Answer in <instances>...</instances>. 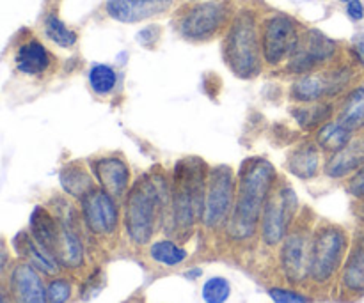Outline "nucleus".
Instances as JSON below:
<instances>
[{"label":"nucleus","mask_w":364,"mask_h":303,"mask_svg":"<svg viewBox=\"0 0 364 303\" xmlns=\"http://www.w3.org/2000/svg\"><path fill=\"white\" fill-rule=\"evenodd\" d=\"M354 52H355V57H358V59H359V62H361L363 66H364V38L358 39V41H355Z\"/></svg>","instance_id":"36"},{"label":"nucleus","mask_w":364,"mask_h":303,"mask_svg":"<svg viewBox=\"0 0 364 303\" xmlns=\"http://www.w3.org/2000/svg\"><path fill=\"white\" fill-rule=\"evenodd\" d=\"M352 138H354V131L345 128L338 121H327L316 131L315 142L322 151H327L333 155V153H338L340 149H343Z\"/></svg>","instance_id":"25"},{"label":"nucleus","mask_w":364,"mask_h":303,"mask_svg":"<svg viewBox=\"0 0 364 303\" xmlns=\"http://www.w3.org/2000/svg\"><path fill=\"white\" fill-rule=\"evenodd\" d=\"M7 250H6V247H4L2 243H0V272H2L4 270V266L7 265Z\"/></svg>","instance_id":"37"},{"label":"nucleus","mask_w":364,"mask_h":303,"mask_svg":"<svg viewBox=\"0 0 364 303\" xmlns=\"http://www.w3.org/2000/svg\"><path fill=\"white\" fill-rule=\"evenodd\" d=\"M338 45L320 31L302 32V38L295 52L288 59V71L295 75H306L315 71L322 64L329 62L336 55Z\"/></svg>","instance_id":"12"},{"label":"nucleus","mask_w":364,"mask_h":303,"mask_svg":"<svg viewBox=\"0 0 364 303\" xmlns=\"http://www.w3.org/2000/svg\"><path fill=\"white\" fill-rule=\"evenodd\" d=\"M92 176L100 188L112 195L114 199H121L130 190V167L127 160L119 155L98 156L91 162Z\"/></svg>","instance_id":"14"},{"label":"nucleus","mask_w":364,"mask_h":303,"mask_svg":"<svg viewBox=\"0 0 364 303\" xmlns=\"http://www.w3.org/2000/svg\"><path fill=\"white\" fill-rule=\"evenodd\" d=\"M299 199L290 184H276L263 208L259 231L263 243L277 247L291 231L295 215H297Z\"/></svg>","instance_id":"7"},{"label":"nucleus","mask_w":364,"mask_h":303,"mask_svg":"<svg viewBox=\"0 0 364 303\" xmlns=\"http://www.w3.org/2000/svg\"><path fill=\"white\" fill-rule=\"evenodd\" d=\"M340 2H347L348 4V2H352V0H340Z\"/></svg>","instance_id":"41"},{"label":"nucleus","mask_w":364,"mask_h":303,"mask_svg":"<svg viewBox=\"0 0 364 303\" xmlns=\"http://www.w3.org/2000/svg\"><path fill=\"white\" fill-rule=\"evenodd\" d=\"M80 211L85 227L96 236H110L119 224V209L116 199L103 188L95 187L80 199Z\"/></svg>","instance_id":"11"},{"label":"nucleus","mask_w":364,"mask_h":303,"mask_svg":"<svg viewBox=\"0 0 364 303\" xmlns=\"http://www.w3.org/2000/svg\"><path fill=\"white\" fill-rule=\"evenodd\" d=\"M173 7V0H107L105 13L119 23H139L162 16Z\"/></svg>","instance_id":"15"},{"label":"nucleus","mask_w":364,"mask_h":303,"mask_svg":"<svg viewBox=\"0 0 364 303\" xmlns=\"http://www.w3.org/2000/svg\"><path fill=\"white\" fill-rule=\"evenodd\" d=\"M13 247L16 250V254L21 259H25L28 265L34 266L39 273H45V275L50 277L59 273L60 265L57 263V259L46 248H43L27 231H21V233H18L14 236Z\"/></svg>","instance_id":"17"},{"label":"nucleus","mask_w":364,"mask_h":303,"mask_svg":"<svg viewBox=\"0 0 364 303\" xmlns=\"http://www.w3.org/2000/svg\"><path fill=\"white\" fill-rule=\"evenodd\" d=\"M59 181L63 190L66 192L70 197L78 199V201L96 187V180L95 176H92L91 167L85 165L84 162H78V160L68 162L66 165L60 169Z\"/></svg>","instance_id":"20"},{"label":"nucleus","mask_w":364,"mask_h":303,"mask_svg":"<svg viewBox=\"0 0 364 303\" xmlns=\"http://www.w3.org/2000/svg\"><path fill=\"white\" fill-rule=\"evenodd\" d=\"M269 297L274 303H309V298L294 290L284 287H270Z\"/></svg>","instance_id":"33"},{"label":"nucleus","mask_w":364,"mask_h":303,"mask_svg":"<svg viewBox=\"0 0 364 303\" xmlns=\"http://www.w3.org/2000/svg\"><path fill=\"white\" fill-rule=\"evenodd\" d=\"M295 121L299 126L304 130H315L326 124L333 116V105L327 101H315V103H301L297 109H294Z\"/></svg>","instance_id":"26"},{"label":"nucleus","mask_w":364,"mask_h":303,"mask_svg":"<svg viewBox=\"0 0 364 303\" xmlns=\"http://www.w3.org/2000/svg\"><path fill=\"white\" fill-rule=\"evenodd\" d=\"M171 206V184L160 174H146L124 195V229L135 245H148Z\"/></svg>","instance_id":"2"},{"label":"nucleus","mask_w":364,"mask_h":303,"mask_svg":"<svg viewBox=\"0 0 364 303\" xmlns=\"http://www.w3.org/2000/svg\"><path fill=\"white\" fill-rule=\"evenodd\" d=\"M277 172L265 158H247L238 170L237 195L226 227L233 240L244 241L255 236L262 222L263 208L276 188Z\"/></svg>","instance_id":"1"},{"label":"nucleus","mask_w":364,"mask_h":303,"mask_svg":"<svg viewBox=\"0 0 364 303\" xmlns=\"http://www.w3.org/2000/svg\"><path fill=\"white\" fill-rule=\"evenodd\" d=\"M224 62L235 77L255 78L262 71V35H259L256 14L251 9H242L228 25L223 43Z\"/></svg>","instance_id":"4"},{"label":"nucleus","mask_w":364,"mask_h":303,"mask_svg":"<svg viewBox=\"0 0 364 303\" xmlns=\"http://www.w3.org/2000/svg\"><path fill=\"white\" fill-rule=\"evenodd\" d=\"M53 258L64 268L77 270L84 265V245L66 220L60 222L59 238H57L55 248H53Z\"/></svg>","instance_id":"21"},{"label":"nucleus","mask_w":364,"mask_h":303,"mask_svg":"<svg viewBox=\"0 0 364 303\" xmlns=\"http://www.w3.org/2000/svg\"><path fill=\"white\" fill-rule=\"evenodd\" d=\"M309 245L311 233L304 229H294L281 245V268L291 284H299L309 277Z\"/></svg>","instance_id":"13"},{"label":"nucleus","mask_w":364,"mask_h":303,"mask_svg":"<svg viewBox=\"0 0 364 303\" xmlns=\"http://www.w3.org/2000/svg\"><path fill=\"white\" fill-rule=\"evenodd\" d=\"M0 303H9V300L6 298V293H4L2 286H0Z\"/></svg>","instance_id":"38"},{"label":"nucleus","mask_w":364,"mask_h":303,"mask_svg":"<svg viewBox=\"0 0 364 303\" xmlns=\"http://www.w3.org/2000/svg\"><path fill=\"white\" fill-rule=\"evenodd\" d=\"M320 169V148L316 142L297 145L288 156V170L299 180H311Z\"/></svg>","instance_id":"23"},{"label":"nucleus","mask_w":364,"mask_h":303,"mask_svg":"<svg viewBox=\"0 0 364 303\" xmlns=\"http://www.w3.org/2000/svg\"><path fill=\"white\" fill-rule=\"evenodd\" d=\"M348 192H350L354 197L364 201V165L358 170V172H354V176L348 181Z\"/></svg>","instance_id":"34"},{"label":"nucleus","mask_w":364,"mask_h":303,"mask_svg":"<svg viewBox=\"0 0 364 303\" xmlns=\"http://www.w3.org/2000/svg\"><path fill=\"white\" fill-rule=\"evenodd\" d=\"M350 82V71L345 67L327 71H311L301 75L291 85V98L297 103H315L336 96Z\"/></svg>","instance_id":"10"},{"label":"nucleus","mask_w":364,"mask_h":303,"mask_svg":"<svg viewBox=\"0 0 364 303\" xmlns=\"http://www.w3.org/2000/svg\"><path fill=\"white\" fill-rule=\"evenodd\" d=\"M28 229H31V236L53 255L60 231V222L53 216V213H50L43 206H36L28 220Z\"/></svg>","instance_id":"22"},{"label":"nucleus","mask_w":364,"mask_h":303,"mask_svg":"<svg viewBox=\"0 0 364 303\" xmlns=\"http://www.w3.org/2000/svg\"><path fill=\"white\" fill-rule=\"evenodd\" d=\"M263 60L269 66H279L291 57L302 38L301 25L287 14H272L259 27Z\"/></svg>","instance_id":"9"},{"label":"nucleus","mask_w":364,"mask_h":303,"mask_svg":"<svg viewBox=\"0 0 364 303\" xmlns=\"http://www.w3.org/2000/svg\"><path fill=\"white\" fill-rule=\"evenodd\" d=\"M185 2H203V0H185Z\"/></svg>","instance_id":"40"},{"label":"nucleus","mask_w":364,"mask_h":303,"mask_svg":"<svg viewBox=\"0 0 364 303\" xmlns=\"http://www.w3.org/2000/svg\"><path fill=\"white\" fill-rule=\"evenodd\" d=\"M9 291L14 303H48L41 275L27 261L18 263L11 272Z\"/></svg>","instance_id":"16"},{"label":"nucleus","mask_w":364,"mask_h":303,"mask_svg":"<svg viewBox=\"0 0 364 303\" xmlns=\"http://www.w3.org/2000/svg\"><path fill=\"white\" fill-rule=\"evenodd\" d=\"M45 34L52 43L60 48H71L77 43V32L71 31L57 14H48L45 18Z\"/></svg>","instance_id":"30"},{"label":"nucleus","mask_w":364,"mask_h":303,"mask_svg":"<svg viewBox=\"0 0 364 303\" xmlns=\"http://www.w3.org/2000/svg\"><path fill=\"white\" fill-rule=\"evenodd\" d=\"M71 293H73L71 282L68 279H63V277H55L46 286L48 303H68L71 298Z\"/></svg>","instance_id":"32"},{"label":"nucleus","mask_w":364,"mask_h":303,"mask_svg":"<svg viewBox=\"0 0 364 303\" xmlns=\"http://www.w3.org/2000/svg\"><path fill=\"white\" fill-rule=\"evenodd\" d=\"M348 238L338 226H320L311 234L309 245V279L316 284L329 282L340 270Z\"/></svg>","instance_id":"6"},{"label":"nucleus","mask_w":364,"mask_h":303,"mask_svg":"<svg viewBox=\"0 0 364 303\" xmlns=\"http://www.w3.org/2000/svg\"><path fill=\"white\" fill-rule=\"evenodd\" d=\"M338 123L343 124L350 131H358L364 128V85L352 89L345 96L343 103L338 110Z\"/></svg>","instance_id":"24"},{"label":"nucleus","mask_w":364,"mask_h":303,"mask_svg":"<svg viewBox=\"0 0 364 303\" xmlns=\"http://www.w3.org/2000/svg\"><path fill=\"white\" fill-rule=\"evenodd\" d=\"M206 165L199 158L180 160L171 183V219L178 233H188L203 216L206 194Z\"/></svg>","instance_id":"3"},{"label":"nucleus","mask_w":364,"mask_h":303,"mask_svg":"<svg viewBox=\"0 0 364 303\" xmlns=\"http://www.w3.org/2000/svg\"><path fill=\"white\" fill-rule=\"evenodd\" d=\"M201 297L205 303H226L231 297V284L224 277H212L203 284Z\"/></svg>","instance_id":"31"},{"label":"nucleus","mask_w":364,"mask_h":303,"mask_svg":"<svg viewBox=\"0 0 364 303\" xmlns=\"http://www.w3.org/2000/svg\"><path fill=\"white\" fill-rule=\"evenodd\" d=\"M364 165V138H352L343 149L333 153L326 163V174L334 180L358 172Z\"/></svg>","instance_id":"18"},{"label":"nucleus","mask_w":364,"mask_h":303,"mask_svg":"<svg viewBox=\"0 0 364 303\" xmlns=\"http://www.w3.org/2000/svg\"><path fill=\"white\" fill-rule=\"evenodd\" d=\"M359 215H361V219L364 220V201H363V204H361V208H359Z\"/></svg>","instance_id":"39"},{"label":"nucleus","mask_w":364,"mask_h":303,"mask_svg":"<svg viewBox=\"0 0 364 303\" xmlns=\"http://www.w3.org/2000/svg\"><path fill=\"white\" fill-rule=\"evenodd\" d=\"M343 286L352 293H364V240L348 255L343 270Z\"/></svg>","instance_id":"27"},{"label":"nucleus","mask_w":364,"mask_h":303,"mask_svg":"<svg viewBox=\"0 0 364 303\" xmlns=\"http://www.w3.org/2000/svg\"><path fill=\"white\" fill-rule=\"evenodd\" d=\"M347 14L350 20L359 21L364 18V6L361 0H352V2L347 4Z\"/></svg>","instance_id":"35"},{"label":"nucleus","mask_w":364,"mask_h":303,"mask_svg":"<svg viewBox=\"0 0 364 303\" xmlns=\"http://www.w3.org/2000/svg\"><path fill=\"white\" fill-rule=\"evenodd\" d=\"M14 64L16 70L27 77H41L52 66V55L41 41L31 39L16 50Z\"/></svg>","instance_id":"19"},{"label":"nucleus","mask_w":364,"mask_h":303,"mask_svg":"<svg viewBox=\"0 0 364 303\" xmlns=\"http://www.w3.org/2000/svg\"><path fill=\"white\" fill-rule=\"evenodd\" d=\"M231 20V7L226 0L196 2L178 14L176 28L187 41L205 43L224 31Z\"/></svg>","instance_id":"5"},{"label":"nucleus","mask_w":364,"mask_h":303,"mask_svg":"<svg viewBox=\"0 0 364 303\" xmlns=\"http://www.w3.org/2000/svg\"><path fill=\"white\" fill-rule=\"evenodd\" d=\"M119 75L109 64H92L89 70V85L98 96H109L116 91Z\"/></svg>","instance_id":"29"},{"label":"nucleus","mask_w":364,"mask_h":303,"mask_svg":"<svg viewBox=\"0 0 364 303\" xmlns=\"http://www.w3.org/2000/svg\"><path fill=\"white\" fill-rule=\"evenodd\" d=\"M149 258L159 265L173 268L187 259V250L174 243L173 240H159L149 245Z\"/></svg>","instance_id":"28"},{"label":"nucleus","mask_w":364,"mask_h":303,"mask_svg":"<svg viewBox=\"0 0 364 303\" xmlns=\"http://www.w3.org/2000/svg\"><path fill=\"white\" fill-rule=\"evenodd\" d=\"M235 195H237V181H235L231 167H212L208 170V180H206L205 208H203L201 216L205 227L217 229V227L228 224L235 204Z\"/></svg>","instance_id":"8"}]
</instances>
